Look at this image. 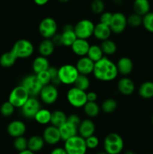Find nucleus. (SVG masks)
I'll return each instance as SVG.
<instances>
[{"mask_svg": "<svg viewBox=\"0 0 153 154\" xmlns=\"http://www.w3.org/2000/svg\"><path fill=\"white\" fill-rule=\"evenodd\" d=\"M103 146L104 150L108 154H119L124 149V141L118 133L112 132L105 137Z\"/></svg>", "mask_w": 153, "mask_h": 154, "instance_id": "nucleus-2", "label": "nucleus"}, {"mask_svg": "<svg viewBox=\"0 0 153 154\" xmlns=\"http://www.w3.org/2000/svg\"><path fill=\"white\" fill-rule=\"evenodd\" d=\"M15 107L12 105L11 103L8 101V102H4V103L2 105L1 108H0V112H1L2 115L4 116V117H10L14 112Z\"/></svg>", "mask_w": 153, "mask_h": 154, "instance_id": "nucleus-40", "label": "nucleus"}, {"mask_svg": "<svg viewBox=\"0 0 153 154\" xmlns=\"http://www.w3.org/2000/svg\"><path fill=\"white\" fill-rule=\"evenodd\" d=\"M152 124H153V115H152Z\"/></svg>", "mask_w": 153, "mask_h": 154, "instance_id": "nucleus-55", "label": "nucleus"}, {"mask_svg": "<svg viewBox=\"0 0 153 154\" xmlns=\"http://www.w3.org/2000/svg\"><path fill=\"white\" fill-rule=\"evenodd\" d=\"M124 154H136V153H135L134 151H133V150H126Z\"/></svg>", "mask_w": 153, "mask_h": 154, "instance_id": "nucleus-52", "label": "nucleus"}, {"mask_svg": "<svg viewBox=\"0 0 153 154\" xmlns=\"http://www.w3.org/2000/svg\"><path fill=\"white\" fill-rule=\"evenodd\" d=\"M116 67L118 74L124 75V76H127V75H130L133 71V61L129 57H121L117 62Z\"/></svg>", "mask_w": 153, "mask_h": 154, "instance_id": "nucleus-22", "label": "nucleus"}, {"mask_svg": "<svg viewBox=\"0 0 153 154\" xmlns=\"http://www.w3.org/2000/svg\"><path fill=\"white\" fill-rule=\"evenodd\" d=\"M118 103L114 99H106L101 105V110L105 114H111L116 110Z\"/></svg>", "mask_w": 153, "mask_h": 154, "instance_id": "nucleus-36", "label": "nucleus"}, {"mask_svg": "<svg viewBox=\"0 0 153 154\" xmlns=\"http://www.w3.org/2000/svg\"><path fill=\"white\" fill-rule=\"evenodd\" d=\"M105 8V5L103 0H93L91 5V9L93 13L96 14H101Z\"/></svg>", "mask_w": 153, "mask_h": 154, "instance_id": "nucleus-41", "label": "nucleus"}, {"mask_svg": "<svg viewBox=\"0 0 153 154\" xmlns=\"http://www.w3.org/2000/svg\"><path fill=\"white\" fill-rule=\"evenodd\" d=\"M33 1H34V2L35 3L36 5H38L43 6L45 5L46 4H47L49 0H33Z\"/></svg>", "mask_w": 153, "mask_h": 154, "instance_id": "nucleus-50", "label": "nucleus"}, {"mask_svg": "<svg viewBox=\"0 0 153 154\" xmlns=\"http://www.w3.org/2000/svg\"><path fill=\"white\" fill-rule=\"evenodd\" d=\"M55 48L56 46L54 45L52 39L44 38L38 45V52L40 56L47 58L53 54Z\"/></svg>", "mask_w": 153, "mask_h": 154, "instance_id": "nucleus-25", "label": "nucleus"}, {"mask_svg": "<svg viewBox=\"0 0 153 154\" xmlns=\"http://www.w3.org/2000/svg\"><path fill=\"white\" fill-rule=\"evenodd\" d=\"M138 93L140 97L145 99H149L153 98V82L152 81H145L139 87Z\"/></svg>", "mask_w": 153, "mask_h": 154, "instance_id": "nucleus-29", "label": "nucleus"}, {"mask_svg": "<svg viewBox=\"0 0 153 154\" xmlns=\"http://www.w3.org/2000/svg\"><path fill=\"white\" fill-rule=\"evenodd\" d=\"M58 129L61 135V139L64 141L78 135V126L70 123L68 120L64 124L62 125Z\"/></svg>", "mask_w": 153, "mask_h": 154, "instance_id": "nucleus-18", "label": "nucleus"}, {"mask_svg": "<svg viewBox=\"0 0 153 154\" xmlns=\"http://www.w3.org/2000/svg\"><path fill=\"white\" fill-rule=\"evenodd\" d=\"M85 141L87 148L90 149V150L97 148L98 147L99 144H100V141H99L98 138L97 136H95L94 135L86 138Z\"/></svg>", "mask_w": 153, "mask_h": 154, "instance_id": "nucleus-43", "label": "nucleus"}, {"mask_svg": "<svg viewBox=\"0 0 153 154\" xmlns=\"http://www.w3.org/2000/svg\"><path fill=\"white\" fill-rule=\"evenodd\" d=\"M50 67V66L49 60L46 57H42V56H38L36 57L33 60L32 65V71L34 72V75H37L44 71H47Z\"/></svg>", "mask_w": 153, "mask_h": 154, "instance_id": "nucleus-24", "label": "nucleus"}, {"mask_svg": "<svg viewBox=\"0 0 153 154\" xmlns=\"http://www.w3.org/2000/svg\"><path fill=\"white\" fill-rule=\"evenodd\" d=\"M7 132L10 136L16 138L23 136L26 132V126L21 120H14L8 125Z\"/></svg>", "mask_w": 153, "mask_h": 154, "instance_id": "nucleus-16", "label": "nucleus"}, {"mask_svg": "<svg viewBox=\"0 0 153 154\" xmlns=\"http://www.w3.org/2000/svg\"><path fill=\"white\" fill-rule=\"evenodd\" d=\"M14 147L18 152L23 151L28 149V139L24 136L18 137L14 138Z\"/></svg>", "mask_w": 153, "mask_h": 154, "instance_id": "nucleus-37", "label": "nucleus"}, {"mask_svg": "<svg viewBox=\"0 0 153 154\" xmlns=\"http://www.w3.org/2000/svg\"><path fill=\"white\" fill-rule=\"evenodd\" d=\"M51 114L52 112L50 111L46 108H40L36 115L34 116V120L37 122L40 125H46L50 123L51 120Z\"/></svg>", "mask_w": 153, "mask_h": 154, "instance_id": "nucleus-30", "label": "nucleus"}, {"mask_svg": "<svg viewBox=\"0 0 153 154\" xmlns=\"http://www.w3.org/2000/svg\"><path fill=\"white\" fill-rule=\"evenodd\" d=\"M61 35L63 46L65 47L71 46L77 38L74 32V26L70 25V24H66L64 26Z\"/></svg>", "mask_w": 153, "mask_h": 154, "instance_id": "nucleus-20", "label": "nucleus"}, {"mask_svg": "<svg viewBox=\"0 0 153 154\" xmlns=\"http://www.w3.org/2000/svg\"><path fill=\"white\" fill-rule=\"evenodd\" d=\"M79 75L76 66L74 65L64 64L58 69V80L64 85H74Z\"/></svg>", "mask_w": 153, "mask_h": 154, "instance_id": "nucleus-3", "label": "nucleus"}, {"mask_svg": "<svg viewBox=\"0 0 153 154\" xmlns=\"http://www.w3.org/2000/svg\"><path fill=\"white\" fill-rule=\"evenodd\" d=\"M86 154H87V153H86Z\"/></svg>", "mask_w": 153, "mask_h": 154, "instance_id": "nucleus-56", "label": "nucleus"}, {"mask_svg": "<svg viewBox=\"0 0 153 154\" xmlns=\"http://www.w3.org/2000/svg\"><path fill=\"white\" fill-rule=\"evenodd\" d=\"M16 57L14 55L11 51L5 52L0 57V65L3 68H10L15 64Z\"/></svg>", "mask_w": 153, "mask_h": 154, "instance_id": "nucleus-34", "label": "nucleus"}, {"mask_svg": "<svg viewBox=\"0 0 153 154\" xmlns=\"http://www.w3.org/2000/svg\"><path fill=\"white\" fill-rule=\"evenodd\" d=\"M83 110L85 114L90 118H94L99 115L100 108L96 102H87L83 106Z\"/></svg>", "mask_w": 153, "mask_h": 154, "instance_id": "nucleus-32", "label": "nucleus"}, {"mask_svg": "<svg viewBox=\"0 0 153 154\" xmlns=\"http://www.w3.org/2000/svg\"><path fill=\"white\" fill-rule=\"evenodd\" d=\"M67 101L68 103L74 108H83L87 102L86 92L79 90L76 87H73L67 92Z\"/></svg>", "mask_w": 153, "mask_h": 154, "instance_id": "nucleus-8", "label": "nucleus"}, {"mask_svg": "<svg viewBox=\"0 0 153 154\" xmlns=\"http://www.w3.org/2000/svg\"><path fill=\"white\" fill-rule=\"evenodd\" d=\"M40 102L36 97H29L27 102L22 106L21 113L27 119H34L38 111L40 109Z\"/></svg>", "mask_w": 153, "mask_h": 154, "instance_id": "nucleus-12", "label": "nucleus"}, {"mask_svg": "<svg viewBox=\"0 0 153 154\" xmlns=\"http://www.w3.org/2000/svg\"><path fill=\"white\" fill-rule=\"evenodd\" d=\"M76 69L80 75H87L93 73L94 68V63L92 60H90L88 57H80L79 60L76 62Z\"/></svg>", "mask_w": 153, "mask_h": 154, "instance_id": "nucleus-15", "label": "nucleus"}, {"mask_svg": "<svg viewBox=\"0 0 153 154\" xmlns=\"http://www.w3.org/2000/svg\"><path fill=\"white\" fill-rule=\"evenodd\" d=\"M40 100L43 103L50 105L55 103L58 98V90L56 86L50 84L44 86L40 94Z\"/></svg>", "mask_w": 153, "mask_h": 154, "instance_id": "nucleus-11", "label": "nucleus"}, {"mask_svg": "<svg viewBox=\"0 0 153 154\" xmlns=\"http://www.w3.org/2000/svg\"><path fill=\"white\" fill-rule=\"evenodd\" d=\"M67 118L68 116L64 111L61 110H56L51 114L50 124L55 127L59 128L62 125L67 121Z\"/></svg>", "mask_w": 153, "mask_h": 154, "instance_id": "nucleus-28", "label": "nucleus"}, {"mask_svg": "<svg viewBox=\"0 0 153 154\" xmlns=\"http://www.w3.org/2000/svg\"><path fill=\"white\" fill-rule=\"evenodd\" d=\"M50 154H68L64 147H56L52 149Z\"/></svg>", "mask_w": 153, "mask_h": 154, "instance_id": "nucleus-49", "label": "nucleus"}, {"mask_svg": "<svg viewBox=\"0 0 153 154\" xmlns=\"http://www.w3.org/2000/svg\"><path fill=\"white\" fill-rule=\"evenodd\" d=\"M86 57H88L90 60H92L95 63L100 60H101L104 57V53L100 45H90Z\"/></svg>", "mask_w": 153, "mask_h": 154, "instance_id": "nucleus-31", "label": "nucleus"}, {"mask_svg": "<svg viewBox=\"0 0 153 154\" xmlns=\"http://www.w3.org/2000/svg\"><path fill=\"white\" fill-rule=\"evenodd\" d=\"M142 26L146 30L153 33V12H148L142 17Z\"/></svg>", "mask_w": 153, "mask_h": 154, "instance_id": "nucleus-39", "label": "nucleus"}, {"mask_svg": "<svg viewBox=\"0 0 153 154\" xmlns=\"http://www.w3.org/2000/svg\"><path fill=\"white\" fill-rule=\"evenodd\" d=\"M42 137L44 140L45 144H47L51 146L56 145L62 140L58 128L55 127L52 125L45 128Z\"/></svg>", "mask_w": 153, "mask_h": 154, "instance_id": "nucleus-14", "label": "nucleus"}, {"mask_svg": "<svg viewBox=\"0 0 153 154\" xmlns=\"http://www.w3.org/2000/svg\"><path fill=\"white\" fill-rule=\"evenodd\" d=\"M93 75L94 78L103 82H110L117 78L118 75L116 64L106 57L94 63Z\"/></svg>", "mask_w": 153, "mask_h": 154, "instance_id": "nucleus-1", "label": "nucleus"}, {"mask_svg": "<svg viewBox=\"0 0 153 154\" xmlns=\"http://www.w3.org/2000/svg\"><path fill=\"white\" fill-rule=\"evenodd\" d=\"M86 98H87V102H94L97 101L98 95L95 92L89 91L88 92V93H86Z\"/></svg>", "mask_w": 153, "mask_h": 154, "instance_id": "nucleus-48", "label": "nucleus"}, {"mask_svg": "<svg viewBox=\"0 0 153 154\" xmlns=\"http://www.w3.org/2000/svg\"><path fill=\"white\" fill-rule=\"evenodd\" d=\"M20 85H22L26 90L30 97H37L38 96H39L43 87L34 74L24 77L21 81Z\"/></svg>", "mask_w": 153, "mask_h": 154, "instance_id": "nucleus-10", "label": "nucleus"}, {"mask_svg": "<svg viewBox=\"0 0 153 154\" xmlns=\"http://www.w3.org/2000/svg\"><path fill=\"white\" fill-rule=\"evenodd\" d=\"M47 71L48 72H49L50 75L51 84L56 86V87L57 85L61 84L58 78V69H57V68L54 67V66H52V67L50 66V67L48 69Z\"/></svg>", "mask_w": 153, "mask_h": 154, "instance_id": "nucleus-44", "label": "nucleus"}, {"mask_svg": "<svg viewBox=\"0 0 153 154\" xmlns=\"http://www.w3.org/2000/svg\"><path fill=\"white\" fill-rule=\"evenodd\" d=\"M52 41L53 42L54 45L56 47V46H63L62 45V35H61V33L60 34H56L52 38Z\"/></svg>", "mask_w": 153, "mask_h": 154, "instance_id": "nucleus-47", "label": "nucleus"}, {"mask_svg": "<svg viewBox=\"0 0 153 154\" xmlns=\"http://www.w3.org/2000/svg\"><path fill=\"white\" fill-rule=\"evenodd\" d=\"M118 91L123 96H130L134 92L135 84L131 79L128 78H122L117 83Z\"/></svg>", "mask_w": 153, "mask_h": 154, "instance_id": "nucleus-19", "label": "nucleus"}, {"mask_svg": "<svg viewBox=\"0 0 153 154\" xmlns=\"http://www.w3.org/2000/svg\"><path fill=\"white\" fill-rule=\"evenodd\" d=\"M64 149L68 154H86L88 150L85 139L79 135L64 141Z\"/></svg>", "mask_w": 153, "mask_h": 154, "instance_id": "nucleus-5", "label": "nucleus"}, {"mask_svg": "<svg viewBox=\"0 0 153 154\" xmlns=\"http://www.w3.org/2000/svg\"><path fill=\"white\" fill-rule=\"evenodd\" d=\"M111 34H112V31H111L110 26L105 25V24L100 23H98L94 26L93 35L98 40L103 42V41L106 40V39H109Z\"/></svg>", "mask_w": 153, "mask_h": 154, "instance_id": "nucleus-23", "label": "nucleus"}, {"mask_svg": "<svg viewBox=\"0 0 153 154\" xmlns=\"http://www.w3.org/2000/svg\"><path fill=\"white\" fill-rule=\"evenodd\" d=\"M58 1L60 2H62V3H67V2H68L70 0H58Z\"/></svg>", "mask_w": 153, "mask_h": 154, "instance_id": "nucleus-53", "label": "nucleus"}, {"mask_svg": "<svg viewBox=\"0 0 153 154\" xmlns=\"http://www.w3.org/2000/svg\"><path fill=\"white\" fill-rule=\"evenodd\" d=\"M128 25L131 27H138L142 25V17L134 13L127 17Z\"/></svg>", "mask_w": 153, "mask_h": 154, "instance_id": "nucleus-38", "label": "nucleus"}, {"mask_svg": "<svg viewBox=\"0 0 153 154\" xmlns=\"http://www.w3.org/2000/svg\"><path fill=\"white\" fill-rule=\"evenodd\" d=\"M34 50V45L29 40L20 39L14 44L10 51L16 59H26L32 55Z\"/></svg>", "mask_w": 153, "mask_h": 154, "instance_id": "nucleus-4", "label": "nucleus"}, {"mask_svg": "<svg viewBox=\"0 0 153 154\" xmlns=\"http://www.w3.org/2000/svg\"><path fill=\"white\" fill-rule=\"evenodd\" d=\"M18 154H35L34 153H33V152H32L31 150H23V151H21V152H19Z\"/></svg>", "mask_w": 153, "mask_h": 154, "instance_id": "nucleus-51", "label": "nucleus"}, {"mask_svg": "<svg viewBox=\"0 0 153 154\" xmlns=\"http://www.w3.org/2000/svg\"><path fill=\"white\" fill-rule=\"evenodd\" d=\"M44 144L45 141L43 137L38 135H32L28 139V150L35 153L40 151L44 147Z\"/></svg>", "mask_w": 153, "mask_h": 154, "instance_id": "nucleus-26", "label": "nucleus"}, {"mask_svg": "<svg viewBox=\"0 0 153 154\" xmlns=\"http://www.w3.org/2000/svg\"><path fill=\"white\" fill-rule=\"evenodd\" d=\"M36 76H37L39 82L41 84V85L43 87L51 84V78L48 71H44V72H42L40 73L37 74Z\"/></svg>", "mask_w": 153, "mask_h": 154, "instance_id": "nucleus-42", "label": "nucleus"}, {"mask_svg": "<svg viewBox=\"0 0 153 154\" xmlns=\"http://www.w3.org/2000/svg\"><path fill=\"white\" fill-rule=\"evenodd\" d=\"M94 132H95V124L92 120L89 119L81 120L78 126V134L80 136L86 139L92 135H94Z\"/></svg>", "mask_w": 153, "mask_h": 154, "instance_id": "nucleus-17", "label": "nucleus"}, {"mask_svg": "<svg viewBox=\"0 0 153 154\" xmlns=\"http://www.w3.org/2000/svg\"><path fill=\"white\" fill-rule=\"evenodd\" d=\"M97 154H108V153H106V152H105L104 150V151H100V152H98V153Z\"/></svg>", "mask_w": 153, "mask_h": 154, "instance_id": "nucleus-54", "label": "nucleus"}, {"mask_svg": "<svg viewBox=\"0 0 153 154\" xmlns=\"http://www.w3.org/2000/svg\"><path fill=\"white\" fill-rule=\"evenodd\" d=\"M74 87H76L79 90L86 92L90 87V80L87 75H79L76 81L74 84Z\"/></svg>", "mask_w": 153, "mask_h": 154, "instance_id": "nucleus-35", "label": "nucleus"}, {"mask_svg": "<svg viewBox=\"0 0 153 154\" xmlns=\"http://www.w3.org/2000/svg\"><path fill=\"white\" fill-rule=\"evenodd\" d=\"M134 11L136 14L145 16L150 12V2L148 0H134L133 4Z\"/></svg>", "mask_w": 153, "mask_h": 154, "instance_id": "nucleus-27", "label": "nucleus"}, {"mask_svg": "<svg viewBox=\"0 0 153 154\" xmlns=\"http://www.w3.org/2000/svg\"><path fill=\"white\" fill-rule=\"evenodd\" d=\"M67 120L68 121L70 122V123L76 125V126H79L80 123V122H81V119L80 118L79 116L76 114H70V115L68 116Z\"/></svg>", "mask_w": 153, "mask_h": 154, "instance_id": "nucleus-46", "label": "nucleus"}, {"mask_svg": "<svg viewBox=\"0 0 153 154\" xmlns=\"http://www.w3.org/2000/svg\"><path fill=\"white\" fill-rule=\"evenodd\" d=\"M30 96L22 85L15 87L10 91L8 96V102L11 103L15 108H22V105L29 99Z\"/></svg>", "mask_w": 153, "mask_h": 154, "instance_id": "nucleus-7", "label": "nucleus"}, {"mask_svg": "<svg viewBox=\"0 0 153 154\" xmlns=\"http://www.w3.org/2000/svg\"><path fill=\"white\" fill-rule=\"evenodd\" d=\"M94 24L88 19H82L74 26V30L77 38L87 40L93 35Z\"/></svg>", "mask_w": 153, "mask_h": 154, "instance_id": "nucleus-6", "label": "nucleus"}, {"mask_svg": "<svg viewBox=\"0 0 153 154\" xmlns=\"http://www.w3.org/2000/svg\"><path fill=\"white\" fill-rule=\"evenodd\" d=\"M58 25L52 17H45L40 22L38 25V32L44 38L51 39L57 34Z\"/></svg>", "mask_w": 153, "mask_h": 154, "instance_id": "nucleus-9", "label": "nucleus"}, {"mask_svg": "<svg viewBox=\"0 0 153 154\" xmlns=\"http://www.w3.org/2000/svg\"><path fill=\"white\" fill-rule=\"evenodd\" d=\"M128 26L127 17L122 12H116L112 15L110 23V29L114 34H121L124 31Z\"/></svg>", "mask_w": 153, "mask_h": 154, "instance_id": "nucleus-13", "label": "nucleus"}, {"mask_svg": "<svg viewBox=\"0 0 153 154\" xmlns=\"http://www.w3.org/2000/svg\"><path fill=\"white\" fill-rule=\"evenodd\" d=\"M72 51L75 55L80 57H86L88 54V49L90 48V44L85 39L76 38V40L74 42L73 45L70 46Z\"/></svg>", "mask_w": 153, "mask_h": 154, "instance_id": "nucleus-21", "label": "nucleus"}, {"mask_svg": "<svg viewBox=\"0 0 153 154\" xmlns=\"http://www.w3.org/2000/svg\"><path fill=\"white\" fill-rule=\"evenodd\" d=\"M112 15L113 14L109 11H104L100 16V23L105 24V25L110 26L112 19Z\"/></svg>", "mask_w": 153, "mask_h": 154, "instance_id": "nucleus-45", "label": "nucleus"}, {"mask_svg": "<svg viewBox=\"0 0 153 154\" xmlns=\"http://www.w3.org/2000/svg\"><path fill=\"white\" fill-rule=\"evenodd\" d=\"M100 48L104 53V55L111 56L113 55L117 51V45L115 42L110 39H106V40L101 42L100 44Z\"/></svg>", "mask_w": 153, "mask_h": 154, "instance_id": "nucleus-33", "label": "nucleus"}]
</instances>
